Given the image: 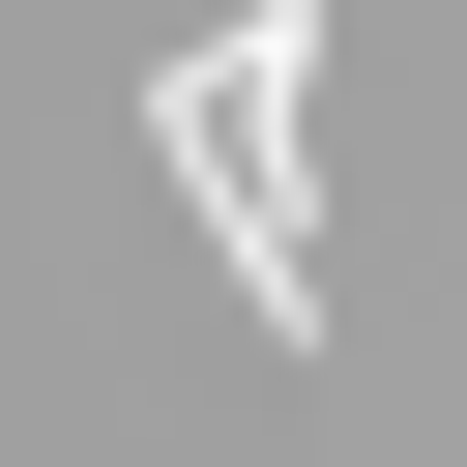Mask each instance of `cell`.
Instances as JSON below:
<instances>
[{"instance_id":"1","label":"cell","mask_w":467,"mask_h":467,"mask_svg":"<svg viewBox=\"0 0 467 467\" xmlns=\"http://www.w3.org/2000/svg\"><path fill=\"white\" fill-rule=\"evenodd\" d=\"M292 88H321V0H234L175 88H146V146H175V204H204V263L263 292V321H321V204H292Z\"/></svg>"}]
</instances>
